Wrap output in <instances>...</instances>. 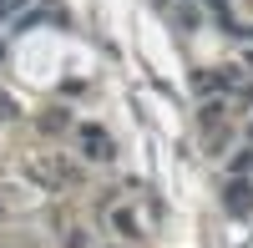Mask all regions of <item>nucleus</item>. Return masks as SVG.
Segmentation results:
<instances>
[{"instance_id":"1","label":"nucleus","mask_w":253,"mask_h":248,"mask_svg":"<svg viewBox=\"0 0 253 248\" xmlns=\"http://www.w3.org/2000/svg\"><path fill=\"white\" fill-rule=\"evenodd\" d=\"M248 208H253V198H248V182H233V188H228V213H238V218H243Z\"/></svg>"},{"instance_id":"2","label":"nucleus","mask_w":253,"mask_h":248,"mask_svg":"<svg viewBox=\"0 0 253 248\" xmlns=\"http://www.w3.org/2000/svg\"><path fill=\"white\" fill-rule=\"evenodd\" d=\"M81 142H86V152H91V157H112V142L101 137L96 127H86V132H81Z\"/></svg>"},{"instance_id":"3","label":"nucleus","mask_w":253,"mask_h":248,"mask_svg":"<svg viewBox=\"0 0 253 248\" xmlns=\"http://www.w3.org/2000/svg\"><path fill=\"white\" fill-rule=\"evenodd\" d=\"M117 228H122L126 238H132V233H137V218H132V213H117Z\"/></svg>"}]
</instances>
